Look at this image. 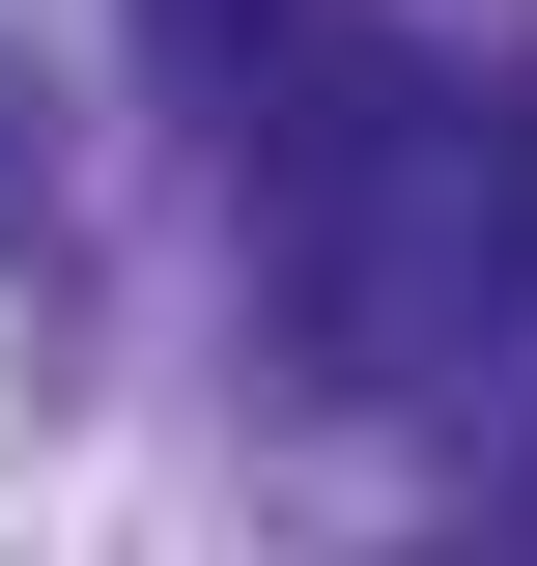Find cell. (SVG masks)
I'll return each mask as SVG.
<instances>
[{
  "mask_svg": "<svg viewBox=\"0 0 537 566\" xmlns=\"http://www.w3.org/2000/svg\"><path fill=\"white\" fill-rule=\"evenodd\" d=\"M227 170H255V227H283L312 368H453V340L537 312V142H509V85H453V57H312L283 114H227Z\"/></svg>",
  "mask_w": 537,
  "mask_h": 566,
  "instance_id": "cell-1",
  "label": "cell"
}]
</instances>
